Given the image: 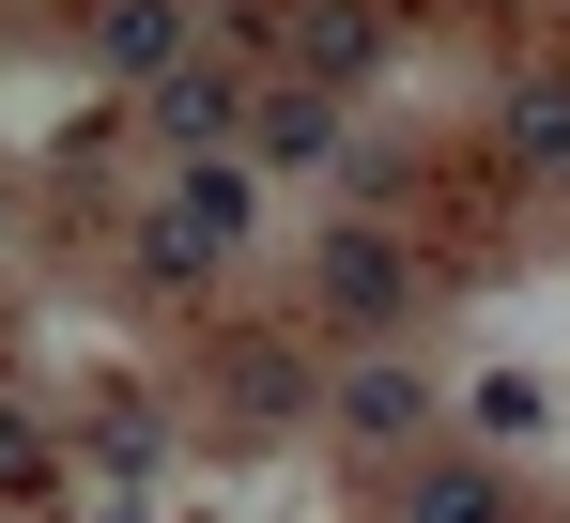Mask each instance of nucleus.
Returning <instances> with one entry per match:
<instances>
[{"label":"nucleus","mask_w":570,"mask_h":523,"mask_svg":"<svg viewBox=\"0 0 570 523\" xmlns=\"http://www.w3.org/2000/svg\"><path fill=\"white\" fill-rule=\"evenodd\" d=\"M247 216H263V170H232V155H200V170L170 185V216L139 231V262H155V277H216V262L247 247Z\"/></svg>","instance_id":"1"},{"label":"nucleus","mask_w":570,"mask_h":523,"mask_svg":"<svg viewBox=\"0 0 570 523\" xmlns=\"http://www.w3.org/2000/svg\"><path fill=\"white\" fill-rule=\"evenodd\" d=\"M324 308L340 324H401L416 308V262L385 247V231H324Z\"/></svg>","instance_id":"2"},{"label":"nucleus","mask_w":570,"mask_h":523,"mask_svg":"<svg viewBox=\"0 0 570 523\" xmlns=\"http://www.w3.org/2000/svg\"><path fill=\"white\" fill-rule=\"evenodd\" d=\"M247 92H263V78H232V62H200V47L170 62V78H155V124L186 139V170L216 155V139H232V124H247Z\"/></svg>","instance_id":"3"},{"label":"nucleus","mask_w":570,"mask_h":523,"mask_svg":"<svg viewBox=\"0 0 570 523\" xmlns=\"http://www.w3.org/2000/svg\"><path fill=\"white\" fill-rule=\"evenodd\" d=\"M340 432L355 446H416L432 432V385H416V369H340Z\"/></svg>","instance_id":"4"},{"label":"nucleus","mask_w":570,"mask_h":523,"mask_svg":"<svg viewBox=\"0 0 570 523\" xmlns=\"http://www.w3.org/2000/svg\"><path fill=\"white\" fill-rule=\"evenodd\" d=\"M401 523H509V493H493V462H416Z\"/></svg>","instance_id":"5"},{"label":"nucleus","mask_w":570,"mask_h":523,"mask_svg":"<svg viewBox=\"0 0 570 523\" xmlns=\"http://www.w3.org/2000/svg\"><path fill=\"white\" fill-rule=\"evenodd\" d=\"M509 155H524V170H570V78H524V92H509Z\"/></svg>","instance_id":"6"},{"label":"nucleus","mask_w":570,"mask_h":523,"mask_svg":"<svg viewBox=\"0 0 570 523\" xmlns=\"http://www.w3.org/2000/svg\"><path fill=\"white\" fill-rule=\"evenodd\" d=\"M108 62L170 78V62H186V16H170V0H124V16H108Z\"/></svg>","instance_id":"7"},{"label":"nucleus","mask_w":570,"mask_h":523,"mask_svg":"<svg viewBox=\"0 0 570 523\" xmlns=\"http://www.w3.org/2000/svg\"><path fill=\"white\" fill-rule=\"evenodd\" d=\"M263 139H278V155H324V139H340V108H324V92H278V108H263Z\"/></svg>","instance_id":"8"},{"label":"nucleus","mask_w":570,"mask_h":523,"mask_svg":"<svg viewBox=\"0 0 570 523\" xmlns=\"http://www.w3.org/2000/svg\"><path fill=\"white\" fill-rule=\"evenodd\" d=\"M31 477H47V432H31V416H0V493H31Z\"/></svg>","instance_id":"9"}]
</instances>
